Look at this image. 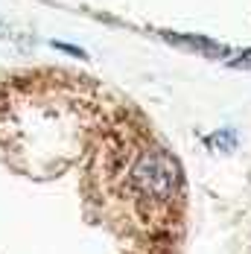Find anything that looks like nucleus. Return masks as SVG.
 <instances>
[{"instance_id": "obj_1", "label": "nucleus", "mask_w": 251, "mask_h": 254, "mask_svg": "<svg viewBox=\"0 0 251 254\" xmlns=\"http://www.w3.org/2000/svg\"><path fill=\"white\" fill-rule=\"evenodd\" d=\"M131 181H134L137 193L152 196V199H167L181 184V167L176 164V158L164 152H146L137 158V164L131 170Z\"/></svg>"}, {"instance_id": "obj_2", "label": "nucleus", "mask_w": 251, "mask_h": 254, "mask_svg": "<svg viewBox=\"0 0 251 254\" xmlns=\"http://www.w3.org/2000/svg\"><path fill=\"white\" fill-rule=\"evenodd\" d=\"M167 38H173L176 44L181 47H190V50L201 53V56H225V47H219V44H213L210 38H196V35H167Z\"/></svg>"}, {"instance_id": "obj_3", "label": "nucleus", "mask_w": 251, "mask_h": 254, "mask_svg": "<svg viewBox=\"0 0 251 254\" xmlns=\"http://www.w3.org/2000/svg\"><path fill=\"white\" fill-rule=\"evenodd\" d=\"M204 143H207L210 149H219V152H231V149L237 146V137H234L231 131H216V134H213V137H207Z\"/></svg>"}, {"instance_id": "obj_4", "label": "nucleus", "mask_w": 251, "mask_h": 254, "mask_svg": "<svg viewBox=\"0 0 251 254\" xmlns=\"http://www.w3.org/2000/svg\"><path fill=\"white\" fill-rule=\"evenodd\" d=\"M234 67H251V50L243 53L240 59H234Z\"/></svg>"}, {"instance_id": "obj_5", "label": "nucleus", "mask_w": 251, "mask_h": 254, "mask_svg": "<svg viewBox=\"0 0 251 254\" xmlns=\"http://www.w3.org/2000/svg\"><path fill=\"white\" fill-rule=\"evenodd\" d=\"M53 47H59V50H64V53H70V56H85L82 50H76V47H67V44H62V41H53Z\"/></svg>"}]
</instances>
